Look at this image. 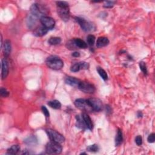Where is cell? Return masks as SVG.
<instances>
[{"label": "cell", "instance_id": "obj_37", "mask_svg": "<svg viewBox=\"0 0 155 155\" xmlns=\"http://www.w3.org/2000/svg\"><path fill=\"white\" fill-rule=\"evenodd\" d=\"M142 113L141 111H138V113H137V117L142 118Z\"/></svg>", "mask_w": 155, "mask_h": 155}, {"label": "cell", "instance_id": "obj_14", "mask_svg": "<svg viewBox=\"0 0 155 155\" xmlns=\"http://www.w3.org/2000/svg\"><path fill=\"white\" fill-rule=\"evenodd\" d=\"M47 32L48 29L45 28L43 25L42 26H38L34 29L33 35L38 37H41L42 36H44L47 33Z\"/></svg>", "mask_w": 155, "mask_h": 155}, {"label": "cell", "instance_id": "obj_18", "mask_svg": "<svg viewBox=\"0 0 155 155\" xmlns=\"http://www.w3.org/2000/svg\"><path fill=\"white\" fill-rule=\"evenodd\" d=\"M11 49H12V46H11V41L8 39L6 40L4 44V49H3L4 54L6 58L8 57L10 55L11 52Z\"/></svg>", "mask_w": 155, "mask_h": 155}, {"label": "cell", "instance_id": "obj_1", "mask_svg": "<svg viewBox=\"0 0 155 155\" xmlns=\"http://www.w3.org/2000/svg\"><path fill=\"white\" fill-rule=\"evenodd\" d=\"M57 12L60 18L64 21H67L70 18V9L68 4L66 1H57Z\"/></svg>", "mask_w": 155, "mask_h": 155}, {"label": "cell", "instance_id": "obj_24", "mask_svg": "<svg viewBox=\"0 0 155 155\" xmlns=\"http://www.w3.org/2000/svg\"><path fill=\"white\" fill-rule=\"evenodd\" d=\"M24 142L27 145H35L37 144V139L35 136H31L28 137L27 139H25L24 140Z\"/></svg>", "mask_w": 155, "mask_h": 155}, {"label": "cell", "instance_id": "obj_36", "mask_svg": "<svg viewBox=\"0 0 155 155\" xmlns=\"http://www.w3.org/2000/svg\"><path fill=\"white\" fill-rule=\"evenodd\" d=\"M72 56L73 57H79L80 56V54L79 52H78V51H75V52L72 54Z\"/></svg>", "mask_w": 155, "mask_h": 155}, {"label": "cell", "instance_id": "obj_34", "mask_svg": "<svg viewBox=\"0 0 155 155\" xmlns=\"http://www.w3.org/2000/svg\"><path fill=\"white\" fill-rule=\"evenodd\" d=\"M147 141L149 143H153L155 141V134L154 133L150 134L148 137Z\"/></svg>", "mask_w": 155, "mask_h": 155}, {"label": "cell", "instance_id": "obj_16", "mask_svg": "<svg viewBox=\"0 0 155 155\" xmlns=\"http://www.w3.org/2000/svg\"><path fill=\"white\" fill-rule=\"evenodd\" d=\"M109 44V40L107 38L104 37H99L97 41V47L101 48L107 46Z\"/></svg>", "mask_w": 155, "mask_h": 155}, {"label": "cell", "instance_id": "obj_8", "mask_svg": "<svg viewBox=\"0 0 155 155\" xmlns=\"http://www.w3.org/2000/svg\"><path fill=\"white\" fill-rule=\"evenodd\" d=\"M78 89L82 92L88 94H92L95 92V87L94 85L89 82L81 81Z\"/></svg>", "mask_w": 155, "mask_h": 155}, {"label": "cell", "instance_id": "obj_17", "mask_svg": "<svg viewBox=\"0 0 155 155\" xmlns=\"http://www.w3.org/2000/svg\"><path fill=\"white\" fill-rule=\"evenodd\" d=\"M82 116L83 118V119L84 120V123L86 126H87V128L89 129V130H92L93 128V124L92 123V120L90 118V116H89V115L86 113H83L82 114Z\"/></svg>", "mask_w": 155, "mask_h": 155}, {"label": "cell", "instance_id": "obj_2", "mask_svg": "<svg viewBox=\"0 0 155 155\" xmlns=\"http://www.w3.org/2000/svg\"><path fill=\"white\" fill-rule=\"evenodd\" d=\"M47 66L55 70H58L61 69L64 67V63L62 60L55 56H50L48 57L46 61Z\"/></svg>", "mask_w": 155, "mask_h": 155}, {"label": "cell", "instance_id": "obj_30", "mask_svg": "<svg viewBox=\"0 0 155 155\" xmlns=\"http://www.w3.org/2000/svg\"><path fill=\"white\" fill-rule=\"evenodd\" d=\"M140 69L141 70V71L145 75H147V66H146V64H145V63L144 62H141L140 63Z\"/></svg>", "mask_w": 155, "mask_h": 155}, {"label": "cell", "instance_id": "obj_21", "mask_svg": "<svg viewBox=\"0 0 155 155\" xmlns=\"http://www.w3.org/2000/svg\"><path fill=\"white\" fill-rule=\"evenodd\" d=\"M20 150V147L18 145H13L7 150V154H16Z\"/></svg>", "mask_w": 155, "mask_h": 155}, {"label": "cell", "instance_id": "obj_25", "mask_svg": "<svg viewBox=\"0 0 155 155\" xmlns=\"http://www.w3.org/2000/svg\"><path fill=\"white\" fill-rule=\"evenodd\" d=\"M97 72L99 73V75H100V76L102 78V80H104V81L107 80L108 75H107V72L104 69H103L102 68H101L100 67H97Z\"/></svg>", "mask_w": 155, "mask_h": 155}, {"label": "cell", "instance_id": "obj_19", "mask_svg": "<svg viewBox=\"0 0 155 155\" xmlns=\"http://www.w3.org/2000/svg\"><path fill=\"white\" fill-rule=\"evenodd\" d=\"M76 125L77 127L81 128V129H85L87 128V126H86L84 120L83 119V118L80 115H76Z\"/></svg>", "mask_w": 155, "mask_h": 155}, {"label": "cell", "instance_id": "obj_22", "mask_svg": "<svg viewBox=\"0 0 155 155\" xmlns=\"http://www.w3.org/2000/svg\"><path fill=\"white\" fill-rule=\"evenodd\" d=\"M74 41L77 47L81 49H86L87 47V43L80 38H75L74 39Z\"/></svg>", "mask_w": 155, "mask_h": 155}, {"label": "cell", "instance_id": "obj_33", "mask_svg": "<svg viewBox=\"0 0 155 155\" xmlns=\"http://www.w3.org/2000/svg\"><path fill=\"white\" fill-rule=\"evenodd\" d=\"M135 142L136 143V144L138 146L141 145L142 144V137L141 136H140V135L136 136V139H135Z\"/></svg>", "mask_w": 155, "mask_h": 155}, {"label": "cell", "instance_id": "obj_4", "mask_svg": "<svg viewBox=\"0 0 155 155\" xmlns=\"http://www.w3.org/2000/svg\"><path fill=\"white\" fill-rule=\"evenodd\" d=\"M75 20L76 22L80 24L81 29L86 32H93L95 30V25H94L92 23L89 22L87 20H85L84 18H80V17H76Z\"/></svg>", "mask_w": 155, "mask_h": 155}, {"label": "cell", "instance_id": "obj_27", "mask_svg": "<svg viewBox=\"0 0 155 155\" xmlns=\"http://www.w3.org/2000/svg\"><path fill=\"white\" fill-rule=\"evenodd\" d=\"M99 147L97 144L91 145L87 148V150L90 152H97L99 150Z\"/></svg>", "mask_w": 155, "mask_h": 155}, {"label": "cell", "instance_id": "obj_23", "mask_svg": "<svg viewBox=\"0 0 155 155\" xmlns=\"http://www.w3.org/2000/svg\"><path fill=\"white\" fill-rule=\"evenodd\" d=\"M47 104L52 108L54 109H60L61 108V104L59 101L58 100H54L49 101Z\"/></svg>", "mask_w": 155, "mask_h": 155}, {"label": "cell", "instance_id": "obj_26", "mask_svg": "<svg viewBox=\"0 0 155 155\" xmlns=\"http://www.w3.org/2000/svg\"><path fill=\"white\" fill-rule=\"evenodd\" d=\"M61 42V38L59 37H51L48 41V42L49 44L52 46L58 45L60 44Z\"/></svg>", "mask_w": 155, "mask_h": 155}, {"label": "cell", "instance_id": "obj_28", "mask_svg": "<svg viewBox=\"0 0 155 155\" xmlns=\"http://www.w3.org/2000/svg\"><path fill=\"white\" fill-rule=\"evenodd\" d=\"M66 46L68 49H70V50H75V49H76V48H77L75 43L74 39L68 41L67 42Z\"/></svg>", "mask_w": 155, "mask_h": 155}, {"label": "cell", "instance_id": "obj_12", "mask_svg": "<svg viewBox=\"0 0 155 155\" xmlns=\"http://www.w3.org/2000/svg\"><path fill=\"white\" fill-rule=\"evenodd\" d=\"M81 82V81H80V80L76 78L75 77H72V76H67L66 78V79H65V82L67 84L72 86V87H74L78 88Z\"/></svg>", "mask_w": 155, "mask_h": 155}, {"label": "cell", "instance_id": "obj_11", "mask_svg": "<svg viewBox=\"0 0 155 155\" xmlns=\"http://www.w3.org/2000/svg\"><path fill=\"white\" fill-rule=\"evenodd\" d=\"M89 68V63L86 62H80L76 63L72 66L70 70L73 72H78L81 70H87Z\"/></svg>", "mask_w": 155, "mask_h": 155}, {"label": "cell", "instance_id": "obj_3", "mask_svg": "<svg viewBox=\"0 0 155 155\" xmlns=\"http://www.w3.org/2000/svg\"><path fill=\"white\" fill-rule=\"evenodd\" d=\"M31 14L35 16L37 18H41L42 16H45L48 14L49 10L46 7L35 3L32 5L30 7Z\"/></svg>", "mask_w": 155, "mask_h": 155}, {"label": "cell", "instance_id": "obj_32", "mask_svg": "<svg viewBox=\"0 0 155 155\" xmlns=\"http://www.w3.org/2000/svg\"><path fill=\"white\" fill-rule=\"evenodd\" d=\"M41 110H42V113H44V115H45V116H46V118H49V116H50V113H49V111L48 109L46 108V106H42V107H41Z\"/></svg>", "mask_w": 155, "mask_h": 155}, {"label": "cell", "instance_id": "obj_13", "mask_svg": "<svg viewBox=\"0 0 155 155\" xmlns=\"http://www.w3.org/2000/svg\"><path fill=\"white\" fill-rule=\"evenodd\" d=\"M8 74V63L6 58L2 59L1 62V77L2 80L6 79Z\"/></svg>", "mask_w": 155, "mask_h": 155}, {"label": "cell", "instance_id": "obj_29", "mask_svg": "<svg viewBox=\"0 0 155 155\" xmlns=\"http://www.w3.org/2000/svg\"><path fill=\"white\" fill-rule=\"evenodd\" d=\"M87 42L89 46H93L94 44V42H95V37L94 36H93V35H89L87 37Z\"/></svg>", "mask_w": 155, "mask_h": 155}, {"label": "cell", "instance_id": "obj_10", "mask_svg": "<svg viewBox=\"0 0 155 155\" xmlns=\"http://www.w3.org/2000/svg\"><path fill=\"white\" fill-rule=\"evenodd\" d=\"M93 111H100L103 108V105L101 101L97 98H90L87 99Z\"/></svg>", "mask_w": 155, "mask_h": 155}, {"label": "cell", "instance_id": "obj_31", "mask_svg": "<svg viewBox=\"0 0 155 155\" xmlns=\"http://www.w3.org/2000/svg\"><path fill=\"white\" fill-rule=\"evenodd\" d=\"M0 94L1 96L3 98H7L9 95V92H8L6 89L5 88H1L0 89Z\"/></svg>", "mask_w": 155, "mask_h": 155}, {"label": "cell", "instance_id": "obj_35", "mask_svg": "<svg viewBox=\"0 0 155 155\" xmlns=\"http://www.w3.org/2000/svg\"><path fill=\"white\" fill-rule=\"evenodd\" d=\"M114 4H115L114 1H106L104 7L105 8H111L113 7Z\"/></svg>", "mask_w": 155, "mask_h": 155}, {"label": "cell", "instance_id": "obj_6", "mask_svg": "<svg viewBox=\"0 0 155 155\" xmlns=\"http://www.w3.org/2000/svg\"><path fill=\"white\" fill-rule=\"evenodd\" d=\"M46 133L50 141L56 142L59 144H61L65 141V137L63 135L55 130H52V129H47Z\"/></svg>", "mask_w": 155, "mask_h": 155}, {"label": "cell", "instance_id": "obj_5", "mask_svg": "<svg viewBox=\"0 0 155 155\" xmlns=\"http://www.w3.org/2000/svg\"><path fill=\"white\" fill-rule=\"evenodd\" d=\"M46 151L47 154H60L62 151V147L59 143L50 141L46 146Z\"/></svg>", "mask_w": 155, "mask_h": 155}, {"label": "cell", "instance_id": "obj_20", "mask_svg": "<svg viewBox=\"0 0 155 155\" xmlns=\"http://www.w3.org/2000/svg\"><path fill=\"white\" fill-rule=\"evenodd\" d=\"M123 132L122 130L120 129H118L117 134L115 138V145L116 146H119L120 144L123 143Z\"/></svg>", "mask_w": 155, "mask_h": 155}, {"label": "cell", "instance_id": "obj_7", "mask_svg": "<svg viewBox=\"0 0 155 155\" xmlns=\"http://www.w3.org/2000/svg\"><path fill=\"white\" fill-rule=\"evenodd\" d=\"M75 106L82 111H93L88 100L84 99H77L75 101Z\"/></svg>", "mask_w": 155, "mask_h": 155}, {"label": "cell", "instance_id": "obj_15", "mask_svg": "<svg viewBox=\"0 0 155 155\" xmlns=\"http://www.w3.org/2000/svg\"><path fill=\"white\" fill-rule=\"evenodd\" d=\"M38 18L36 17L35 16H34L33 15H30L29 16L27 20V24L29 28L32 29L34 27V29H35V25L37 24V21H38Z\"/></svg>", "mask_w": 155, "mask_h": 155}, {"label": "cell", "instance_id": "obj_9", "mask_svg": "<svg viewBox=\"0 0 155 155\" xmlns=\"http://www.w3.org/2000/svg\"><path fill=\"white\" fill-rule=\"evenodd\" d=\"M40 21L43 26L48 30L52 29L55 25V20L52 18H50L47 16L41 17L40 18Z\"/></svg>", "mask_w": 155, "mask_h": 155}]
</instances>
